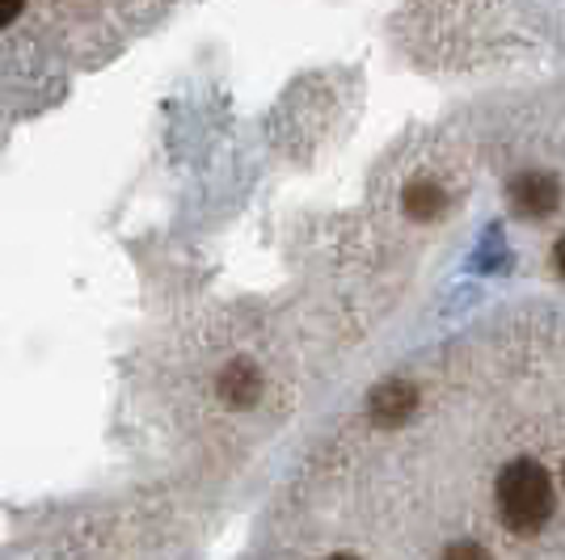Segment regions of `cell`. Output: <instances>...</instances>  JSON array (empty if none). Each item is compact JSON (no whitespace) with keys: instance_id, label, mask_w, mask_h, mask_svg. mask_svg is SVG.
Listing matches in <instances>:
<instances>
[{"instance_id":"1","label":"cell","mask_w":565,"mask_h":560,"mask_svg":"<svg viewBox=\"0 0 565 560\" xmlns=\"http://www.w3.org/2000/svg\"><path fill=\"white\" fill-rule=\"evenodd\" d=\"M498 514L502 523L519 531V536H532L541 531L553 514V481L536 460H515L498 472Z\"/></svg>"},{"instance_id":"2","label":"cell","mask_w":565,"mask_h":560,"mask_svg":"<svg viewBox=\"0 0 565 560\" xmlns=\"http://www.w3.org/2000/svg\"><path fill=\"white\" fill-rule=\"evenodd\" d=\"M511 203L519 207V215H532L541 219L557 207V182L544 177V173H523L515 186H511Z\"/></svg>"},{"instance_id":"3","label":"cell","mask_w":565,"mask_h":560,"mask_svg":"<svg viewBox=\"0 0 565 560\" xmlns=\"http://www.w3.org/2000/svg\"><path fill=\"white\" fill-rule=\"evenodd\" d=\"M262 392V375L249 367V363H233L228 371L220 375V397L236 405V409H245V405H254Z\"/></svg>"},{"instance_id":"4","label":"cell","mask_w":565,"mask_h":560,"mask_svg":"<svg viewBox=\"0 0 565 560\" xmlns=\"http://www.w3.org/2000/svg\"><path fill=\"white\" fill-rule=\"evenodd\" d=\"M414 388L409 384H384L376 397H372V418L380 421V426H397V421H405V413L414 409Z\"/></svg>"},{"instance_id":"5","label":"cell","mask_w":565,"mask_h":560,"mask_svg":"<svg viewBox=\"0 0 565 560\" xmlns=\"http://www.w3.org/2000/svg\"><path fill=\"white\" fill-rule=\"evenodd\" d=\"M439 207H444L439 186H430V182H414V186L405 190V211H409V215L430 219V215H439Z\"/></svg>"},{"instance_id":"6","label":"cell","mask_w":565,"mask_h":560,"mask_svg":"<svg viewBox=\"0 0 565 560\" xmlns=\"http://www.w3.org/2000/svg\"><path fill=\"white\" fill-rule=\"evenodd\" d=\"M444 560H490V557H486V548H477V543L465 539V543H451L448 552H444Z\"/></svg>"},{"instance_id":"7","label":"cell","mask_w":565,"mask_h":560,"mask_svg":"<svg viewBox=\"0 0 565 560\" xmlns=\"http://www.w3.org/2000/svg\"><path fill=\"white\" fill-rule=\"evenodd\" d=\"M22 9H25V0H0V30L13 22V18L22 13Z\"/></svg>"},{"instance_id":"8","label":"cell","mask_w":565,"mask_h":560,"mask_svg":"<svg viewBox=\"0 0 565 560\" xmlns=\"http://www.w3.org/2000/svg\"><path fill=\"white\" fill-rule=\"evenodd\" d=\"M557 270L565 274V236H562V245H557Z\"/></svg>"},{"instance_id":"9","label":"cell","mask_w":565,"mask_h":560,"mask_svg":"<svg viewBox=\"0 0 565 560\" xmlns=\"http://www.w3.org/2000/svg\"><path fill=\"white\" fill-rule=\"evenodd\" d=\"M330 560H354V557H330Z\"/></svg>"}]
</instances>
